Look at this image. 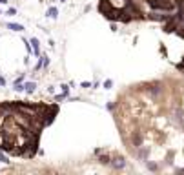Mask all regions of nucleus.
Masks as SVG:
<instances>
[{
  "label": "nucleus",
  "instance_id": "obj_2",
  "mask_svg": "<svg viewBox=\"0 0 184 175\" xmlns=\"http://www.w3.org/2000/svg\"><path fill=\"white\" fill-rule=\"evenodd\" d=\"M58 115L51 102H0V150L9 155L31 159L44 131Z\"/></svg>",
  "mask_w": 184,
  "mask_h": 175
},
{
  "label": "nucleus",
  "instance_id": "obj_1",
  "mask_svg": "<svg viewBox=\"0 0 184 175\" xmlns=\"http://www.w3.org/2000/svg\"><path fill=\"white\" fill-rule=\"evenodd\" d=\"M128 153L155 173H184V77L133 84L111 104Z\"/></svg>",
  "mask_w": 184,
  "mask_h": 175
},
{
  "label": "nucleus",
  "instance_id": "obj_3",
  "mask_svg": "<svg viewBox=\"0 0 184 175\" xmlns=\"http://www.w3.org/2000/svg\"><path fill=\"white\" fill-rule=\"evenodd\" d=\"M100 13L122 24L151 22L166 38L175 37L184 48V0H100Z\"/></svg>",
  "mask_w": 184,
  "mask_h": 175
}]
</instances>
